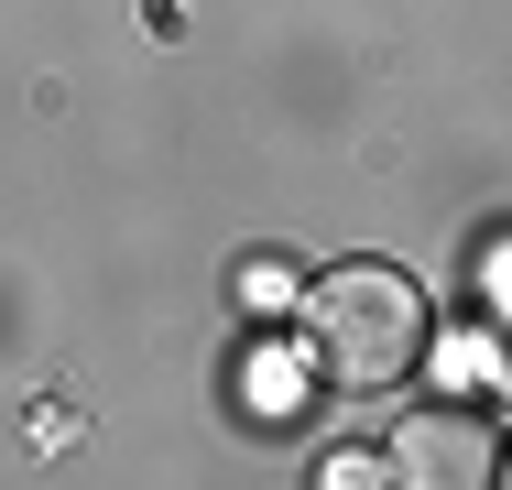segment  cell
<instances>
[{
    "label": "cell",
    "instance_id": "6da1fadb",
    "mask_svg": "<svg viewBox=\"0 0 512 490\" xmlns=\"http://www.w3.org/2000/svg\"><path fill=\"white\" fill-rule=\"evenodd\" d=\"M306 349L338 392H393L425 360V294L393 262H338L306 284Z\"/></svg>",
    "mask_w": 512,
    "mask_h": 490
},
{
    "label": "cell",
    "instance_id": "7a4b0ae2",
    "mask_svg": "<svg viewBox=\"0 0 512 490\" xmlns=\"http://www.w3.org/2000/svg\"><path fill=\"white\" fill-rule=\"evenodd\" d=\"M393 480H414V490L502 480V425L480 403H425V414H404V436H393Z\"/></svg>",
    "mask_w": 512,
    "mask_h": 490
},
{
    "label": "cell",
    "instance_id": "3957f363",
    "mask_svg": "<svg viewBox=\"0 0 512 490\" xmlns=\"http://www.w3.org/2000/svg\"><path fill=\"white\" fill-rule=\"evenodd\" d=\"M229 294H240L251 316H284V305H306V273H295L284 251H262V262H240V273H229Z\"/></svg>",
    "mask_w": 512,
    "mask_h": 490
}]
</instances>
